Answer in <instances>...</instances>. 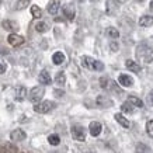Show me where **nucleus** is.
Segmentation results:
<instances>
[{"label": "nucleus", "instance_id": "f257e3e1", "mask_svg": "<svg viewBox=\"0 0 153 153\" xmlns=\"http://www.w3.org/2000/svg\"><path fill=\"white\" fill-rule=\"evenodd\" d=\"M136 56L138 59H140L145 63H152L153 62V49L149 48L148 45H139L136 49Z\"/></svg>", "mask_w": 153, "mask_h": 153}, {"label": "nucleus", "instance_id": "f03ea898", "mask_svg": "<svg viewBox=\"0 0 153 153\" xmlns=\"http://www.w3.org/2000/svg\"><path fill=\"white\" fill-rule=\"evenodd\" d=\"M82 65L86 68V69L90 70H96V72H101L104 70V63L100 62V60H96L90 56H82Z\"/></svg>", "mask_w": 153, "mask_h": 153}, {"label": "nucleus", "instance_id": "7ed1b4c3", "mask_svg": "<svg viewBox=\"0 0 153 153\" xmlns=\"http://www.w3.org/2000/svg\"><path fill=\"white\" fill-rule=\"evenodd\" d=\"M44 94H45L44 86H35V87H33L30 90V93H28L27 96H28V100L33 102V104H37V102H39L42 100Z\"/></svg>", "mask_w": 153, "mask_h": 153}, {"label": "nucleus", "instance_id": "20e7f679", "mask_svg": "<svg viewBox=\"0 0 153 153\" xmlns=\"http://www.w3.org/2000/svg\"><path fill=\"white\" fill-rule=\"evenodd\" d=\"M55 102L49 101V100H45V101H39L37 104H34V111L38 112V114H47V112L52 111L55 108Z\"/></svg>", "mask_w": 153, "mask_h": 153}, {"label": "nucleus", "instance_id": "39448f33", "mask_svg": "<svg viewBox=\"0 0 153 153\" xmlns=\"http://www.w3.org/2000/svg\"><path fill=\"white\" fill-rule=\"evenodd\" d=\"M70 132H72V136H73L74 140H77V142H84L86 140V131L82 125H73Z\"/></svg>", "mask_w": 153, "mask_h": 153}, {"label": "nucleus", "instance_id": "423d86ee", "mask_svg": "<svg viewBox=\"0 0 153 153\" xmlns=\"http://www.w3.org/2000/svg\"><path fill=\"white\" fill-rule=\"evenodd\" d=\"M121 1L120 0H107L105 1V11L108 16H115L120 11Z\"/></svg>", "mask_w": 153, "mask_h": 153}, {"label": "nucleus", "instance_id": "0eeeda50", "mask_svg": "<svg viewBox=\"0 0 153 153\" xmlns=\"http://www.w3.org/2000/svg\"><path fill=\"white\" fill-rule=\"evenodd\" d=\"M7 42H9L11 47H20V45L24 44V37H21V35H19V34H16V33H11L7 37Z\"/></svg>", "mask_w": 153, "mask_h": 153}, {"label": "nucleus", "instance_id": "6e6552de", "mask_svg": "<svg viewBox=\"0 0 153 153\" xmlns=\"http://www.w3.org/2000/svg\"><path fill=\"white\" fill-rule=\"evenodd\" d=\"M101 131H102V125L98 122V121H91L90 122V125H88V132H90V135L91 136H98V135L101 134Z\"/></svg>", "mask_w": 153, "mask_h": 153}, {"label": "nucleus", "instance_id": "1a4fd4ad", "mask_svg": "<svg viewBox=\"0 0 153 153\" xmlns=\"http://www.w3.org/2000/svg\"><path fill=\"white\" fill-rule=\"evenodd\" d=\"M25 138H27V134H25V131L20 129V128L14 129L13 132L10 134V139L13 140V142H21V140H25Z\"/></svg>", "mask_w": 153, "mask_h": 153}, {"label": "nucleus", "instance_id": "9d476101", "mask_svg": "<svg viewBox=\"0 0 153 153\" xmlns=\"http://www.w3.org/2000/svg\"><path fill=\"white\" fill-rule=\"evenodd\" d=\"M98 107H101V108H110V107L114 105V102L110 97H107V96H98L97 100H96Z\"/></svg>", "mask_w": 153, "mask_h": 153}, {"label": "nucleus", "instance_id": "9b49d317", "mask_svg": "<svg viewBox=\"0 0 153 153\" xmlns=\"http://www.w3.org/2000/svg\"><path fill=\"white\" fill-rule=\"evenodd\" d=\"M63 16H65L66 19L69 20V21H73L74 16H76V10H74V6L73 4H65L63 6Z\"/></svg>", "mask_w": 153, "mask_h": 153}, {"label": "nucleus", "instance_id": "f8f14e48", "mask_svg": "<svg viewBox=\"0 0 153 153\" xmlns=\"http://www.w3.org/2000/svg\"><path fill=\"white\" fill-rule=\"evenodd\" d=\"M118 83H120L122 87H132V86H134V79L131 77L129 74H120Z\"/></svg>", "mask_w": 153, "mask_h": 153}, {"label": "nucleus", "instance_id": "ddd939ff", "mask_svg": "<svg viewBox=\"0 0 153 153\" xmlns=\"http://www.w3.org/2000/svg\"><path fill=\"white\" fill-rule=\"evenodd\" d=\"M38 82L42 84V86H48V84L52 83V79H51V74L48 70H42L41 73L38 74Z\"/></svg>", "mask_w": 153, "mask_h": 153}, {"label": "nucleus", "instance_id": "4468645a", "mask_svg": "<svg viewBox=\"0 0 153 153\" xmlns=\"http://www.w3.org/2000/svg\"><path fill=\"white\" fill-rule=\"evenodd\" d=\"M27 88L24 87V86H19V87H16V91H14V98L17 100V101H24L25 97H27Z\"/></svg>", "mask_w": 153, "mask_h": 153}, {"label": "nucleus", "instance_id": "2eb2a0df", "mask_svg": "<svg viewBox=\"0 0 153 153\" xmlns=\"http://www.w3.org/2000/svg\"><path fill=\"white\" fill-rule=\"evenodd\" d=\"M1 27L4 28L6 31H17L19 30V24L13 21V20H4V21H1Z\"/></svg>", "mask_w": 153, "mask_h": 153}, {"label": "nucleus", "instance_id": "dca6fc26", "mask_svg": "<svg viewBox=\"0 0 153 153\" xmlns=\"http://www.w3.org/2000/svg\"><path fill=\"white\" fill-rule=\"evenodd\" d=\"M125 66H126V69H129L131 72H134V73H140V70H142L139 63L135 62V60H132V59H126Z\"/></svg>", "mask_w": 153, "mask_h": 153}, {"label": "nucleus", "instance_id": "f3484780", "mask_svg": "<svg viewBox=\"0 0 153 153\" xmlns=\"http://www.w3.org/2000/svg\"><path fill=\"white\" fill-rule=\"evenodd\" d=\"M59 9H60V3H59V0H53V1H51V3L48 4V13L52 14V16H55V14H58Z\"/></svg>", "mask_w": 153, "mask_h": 153}, {"label": "nucleus", "instance_id": "a211bd4d", "mask_svg": "<svg viewBox=\"0 0 153 153\" xmlns=\"http://www.w3.org/2000/svg\"><path fill=\"white\" fill-rule=\"evenodd\" d=\"M65 59H66L65 53H63V52H60V51L55 52V53L52 55V62H53L55 65H62V63L65 62Z\"/></svg>", "mask_w": 153, "mask_h": 153}, {"label": "nucleus", "instance_id": "6ab92c4d", "mask_svg": "<svg viewBox=\"0 0 153 153\" xmlns=\"http://www.w3.org/2000/svg\"><path fill=\"white\" fill-rule=\"evenodd\" d=\"M114 118H115V121L120 124L121 126H124V128H129V121L126 120L124 114H121V112L118 114V112H117L115 115H114Z\"/></svg>", "mask_w": 153, "mask_h": 153}, {"label": "nucleus", "instance_id": "aec40b11", "mask_svg": "<svg viewBox=\"0 0 153 153\" xmlns=\"http://www.w3.org/2000/svg\"><path fill=\"white\" fill-rule=\"evenodd\" d=\"M140 27H152L153 25V16H142L139 19Z\"/></svg>", "mask_w": 153, "mask_h": 153}, {"label": "nucleus", "instance_id": "412c9836", "mask_svg": "<svg viewBox=\"0 0 153 153\" xmlns=\"http://www.w3.org/2000/svg\"><path fill=\"white\" fill-rule=\"evenodd\" d=\"M121 111H122V114H134L135 107L132 105L129 101H126V102H124V104L121 105Z\"/></svg>", "mask_w": 153, "mask_h": 153}, {"label": "nucleus", "instance_id": "4be33fe9", "mask_svg": "<svg viewBox=\"0 0 153 153\" xmlns=\"http://www.w3.org/2000/svg\"><path fill=\"white\" fill-rule=\"evenodd\" d=\"M0 153H19V149L16 148L13 143H6L1 148V152Z\"/></svg>", "mask_w": 153, "mask_h": 153}, {"label": "nucleus", "instance_id": "5701e85b", "mask_svg": "<svg viewBox=\"0 0 153 153\" xmlns=\"http://www.w3.org/2000/svg\"><path fill=\"white\" fill-rule=\"evenodd\" d=\"M105 34H107V37H110L111 39H117V38L120 37V31H118L117 28H114V27H108V28H107Z\"/></svg>", "mask_w": 153, "mask_h": 153}, {"label": "nucleus", "instance_id": "b1692460", "mask_svg": "<svg viewBox=\"0 0 153 153\" xmlns=\"http://www.w3.org/2000/svg\"><path fill=\"white\" fill-rule=\"evenodd\" d=\"M55 83L58 84V86H63V84L66 83V74L63 73V72H58V73H56Z\"/></svg>", "mask_w": 153, "mask_h": 153}, {"label": "nucleus", "instance_id": "393cba45", "mask_svg": "<svg viewBox=\"0 0 153 153\" xmlns=\"http://www.w3.org/2000/svg\"><path fill=\"white\" fill-rule=\"evenodd\" d=\"M128 101L134 107H138V108H142V107H143V101H142L140 98L135 97V96H129V97H128Z\"/></svg>", "mask_w": 153, "mask_h": 153}, {"label": "nucleus", "instance_id": "a878e982", "mask_svg": "<svg viewBox=\"0 0 153 153\" xmlns=\"http://www.w3.org/2000/svg\"><path fill=\"white\" fill-rule=\"evenodd\" d=\"M35 30H37L38 33H47L48 30H49V25L45 21H39V23L35 24Z\"/></svg>", "mask_w": 153, "mask_h": 153}, {"label": "nucleus", "instance_id": "bb28decb", "mask_svg": "<svg viewBox=\"0 0 153 153\" xmlns=\"http://www.w3.org/2000/svg\"><path fill=\"white\" fill-rule=\"evenodd\" d=\"M48 142H49V145H52V146H58V145L60 143L59 135H56V134L49 135V136H48Z\"/></svg>", "mask_w": 153, "mask_h": 153}, {"label": "nucleus", "instance_id": "cd10ccee", "mask_svg": "<svg viewBox=\"0 0 153 153\" xmlns=\"http://www.w3.org/2000/svg\"><path fill=\"white\" fill-rule=\"evenodd\" d=\"M31 14H33L34 19H41L42 17V10L39 9L37 4H33L31 6Z\"/></svg>", "mask_w": 153, "mask_h": 153}, {"label": "nucleus", "instance_id": "c85d7f7f", "mask_svg": "<svg viewBox=\"0 0 153 153\" xmlns=\"http://www.w3.org/2000/svg\"><path fill=\"white\" fill-rule=\"evenodd\" d=\"M28 4H30V0H17V4H16V10H24Z\"/></svg>", "mask_w": 153, "mask_h": 153}, {"label": "nucleus", "instance_id": "c756f323", "mask_svg": "<svg viewBox=\"0 0 153 153\" xmlns=\"http://www.w3.org/2000/svg\"><path fill=\"white\" fill-rule=\"evenodd\" d=\"M111 84H112L111 80L108 79V77H105V76L100 79V86H101V88H108L110 86H111Z\"/></svg>", "mask_w": 153, "mask_h": 153}, {"label": "nucleus", "instance_id": "7c9ffc66", "mask_svg": "<svg viewBox=\"0 0 153 153\" xmlns=\"http://www.w3.org/2000/svg\"><path fill=\"white\" fill-rule=\"evenodd\" d=\"M146 132H148V135L150 138H153V120L146 122Z\"/></svg>", "mask_w": 153, "mask_h": 153}, {"label": "nucleus", "instance_id": "2f4dec72", "mask_svg": "<svg viewBox=\"0 0 153 153\" xmlns=\"http://www.w3.org/2000/svg\"><path fill=\"white\" fill-rule=\"evenodd\" d=\"M150 152V149L148 146H145V145H138L136 146V153H149Z\"/></svg>", "mask_w": 153, "mask_h": 153}, {"label": "nucleus", "instance_id": "473e14b6", "mask_svg": "<svg viewBox=\"0 0 153 153\" xmlns=\"http://www.w3.org/2000/svg\"><path fill=\"white\" fill-rule=\"evenodd\" d=\"M110 49H111L112 52H117V51H118V49H120L118 42H115V41H111V42H110Z\"/></svg>", "mask_w": 153, "mask_h": 153}, {"label": "nucleus", "instance_id": "72a5a7b5", "mask_svg": "<svg viewBox=\"0 0 153 153\" xmlns=\"http://www.w3.org/2000/svg\"><path fill=\"white\" fill-rule=\"evenodd\" d=\"M6 70H7V65H6V62L0 59V74H3Z\"/></svg>", "mask_w": 153, "mask_h": 153}, {"label": "nucleus", "instance_id": "f704fd0d", "mask_svg": "<svg viewBox=\"0 0 153 153\" xmlns=\"http://www.w3.org/2000/svg\"><path fill=\"white\" fill-rule=\"evenodd\" d=\"M53 94H55L56 97H62V96L65 94V91H63V90H58V88H56L55 91H53Z\"/></svg>", "mask_w": 153, "mask_h": 153}, {"label": "nucleus", "instance_id": "c9c22d12", "mask_svg": "<svg viewBox=\"0 0 153 153\" xmlns=\"http://www.w3.org/2000/svg\"><path fill=\"white\" fill-rule=\"evenodd\" d=\"M148 101H149V104H150V105H153V90L148 94Z\"/></svg>", "mask_w": 153, "mask_h": 153}, {"label": "nucleus", "instance_id": "e433bc0d", "mask_svg": "<svg viewBox=\"0 0 153 153\" xmlns=\"http://www.w3.org/2000/svg\"><path fill=\"white\" fill-rule=\"evenodd\" d=\"M149 7H150V10H153V0L150 1V4H149Z\"/></svg>", "mask_w": 153, "mask_h": 153}, {"label": "nucleus", "instance_id": "4c0bfd02", "mask_svg": "<svg viewBox=\"0 0 153 153\" xmlns=\"http://www.w3.org/2000/svg\"><path fill=\"white\" fill-rule=\"evenodd\" d=\"M135 1H138V3H142V1H143V0H135Z\"/></svg>", "mask_w": 153, "mask_h": 153}, {"label": "nucleus", "instance_id": "58836bf2", "mask_svg": "<svg viewBox=\"0 0 153 153\" xmlns=\"http://www.w3.org/2000/svg\"><path fill=\"white\" fill-rule=\"evenodd\" d=\"M1 3H3V0H0V4H1Z\"/></svg>", "mask_w": 153, "mask_h": 153}, {"label": "nucleus", "instance_id": "ea45409f", "mask_svg": "<svg viewBox=\"0 0 153 153\" xmlns=\"http://www.w3.org/2000/svg\"><path fill=\"white\" fill-rule=\"evenodd\" d=\"M79 1H84V0H79Z\"/></svg>", "mask_w": 153, "mask_h": 153}, {"label": "nucleus", "instance_id": "a19ab883", "mask_svg": "<svg viewBox=\"0 0 153 153\" xmlns=\"http://www.w3.org/2000/svg\"><path fill=\"white\" fill-rule=\"evenodd\" d=\"M0 53H1V51H0Z\"/></svg>", "mask_w": 153, "mask_h": 153}]
</instances>
